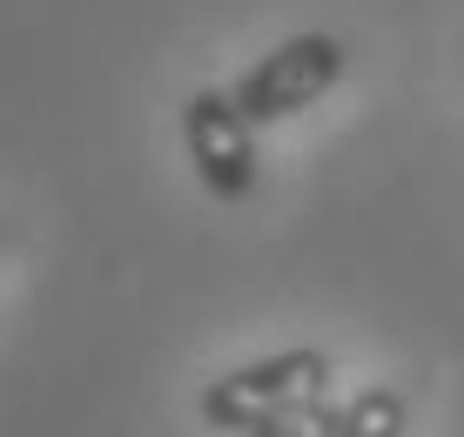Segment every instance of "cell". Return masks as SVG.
Returning <instances> with one entry per match:
<instances>
[{
    "mask_svg": "<svg viewBox=\"0 0 464 437\" xmlns=\"http://www.w3.org/2000/svg\"><path fill=\"white\" fill-rule=\"evenodd\" d=\"M330 391H337V364H330L324 350L296 344V350H276V357H256V364H236V370H222V377H209L196 411H202L209 431L243 437V431L269 424V417H283V411L324 403Z\"/></svg>",
    "mask_w": 464,
    "mask_h": 437,
    "instance_id": "1",
    "label": "cell"
},
{
    "mask_svg": "<svg viewBox=\"0 0 464 437\" xmlns=\"http://www.w3.org/2000/svg\"><path fill=\"white\" fill-rule=\"evenodd\" d=\"M343 68H350V54H343L337 34H290V41L269 47L229 94H236V108L263 128V121H290L310 102H324L343 81Z\"/></svg>",
    "mask_w": 464,
    "mask_h": 437,
    "instance_id": "2",
    "label": "cell"
},
{
    "mask_svg": "<svg viewBox=\"0 0 464 437\" xmlns=\"http://www.w3.org/2000/svg\"><path fill=\"white\" fill-rule=\"evenodd\" d=\"M182 149L196 161V182L216 202H249L263 182V155H256V121L236 108L229 88H196L182 102Z\"/></svg>",
    "mask_w": 464,
    "mask_h": 437,
    "instance_id": "3",
    "label": "cell"
},
{
    "mask_svg": "<svg viewBox=\"0 0 464 437\" xmlns=\"http://www.w3.org/2000/svg\"><path fill=\"white\" fill-rule=\"evenodd\" d=\"M337 437H404V397L371 384V391H357L343 403V424Z\"/></svg>",
    "mask_w": 464,
    "mask_h": 437,
    "instance_id": "4",
    "label": "cell"
},
{
    "mask_svg": "<svg viewBox=\"0 0 464 437\" xmlns=\"http://www.w3.org/2000/svg\"><path fill=\"white\" fill-rule=\"evenodd\" d=\"M343 424V403H303V411H283V417H269V424H256L243 437H337Z\"/></svg>",
    "mask_w": 464,
    "mask_h": 437,
    "instance_id": "5",
    "label": "cell"
}]
</instances>
